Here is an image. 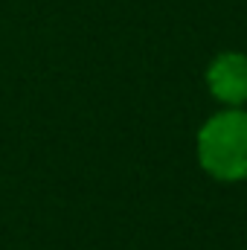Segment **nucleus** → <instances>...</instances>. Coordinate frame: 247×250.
Returning <instances> with one entry per match:
<instances>
[{"mask_svg": "<svg viewBox=\"0 0 247 250\" xmlns=\"http://www.w3.org/2000/svg\"><path fill=\"white\" fill-rule=\"evenodd\" d=\"M198 166L218 184L247 181V108H221L195 134Z\"/></svg>", "mask_w": 247, "mask_h": 250, "instance_id": "1", "label": "nucleus"}, {"mask_svg": "<svg viewBox=\"0 0 247 250\" xmlns=\"http://www.w3.org/2000/svg\"><path fill=\"white\" fill-rule=\"evenodd\" d=\"M206 90L224 108H245L247 105V56L239 50L218 53L206 64Z\"/></svg>", "mask_w": 247, "mask_h": 250, "instance_id": "2", "label": "nucleus"}]
</instances>
